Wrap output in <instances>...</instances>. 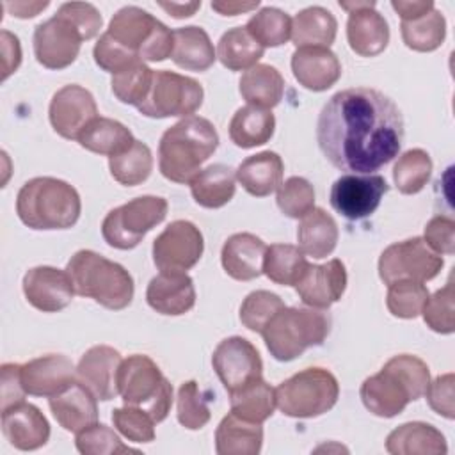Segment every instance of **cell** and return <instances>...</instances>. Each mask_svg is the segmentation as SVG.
<instances>
[{"label": "cell", "mask_w": 455, "mask_h": 455, "mask_svg": "<svg viewBox=\"0 0 455 455\" xmlns=\"http://www.w3.org/2000/svg\"><path fill=\"white\" fill-rule=\"evenodd\" d=\"M338 236V224L323 208H313L297 228L299 249L316 259L327 258L336 249Z\"/></svg>", "instance_id": "cell-34"}, {"label": "cell", "mask_w": 455, "mask_h": 455, "mask_svg": "<svg viewBox=\"0 0 455 455\" xmlns=\"http://www.w3.org/2000/svg\"><path fill=\"white\" fill-rule=\"evenodd\" d=\"M92 57H94V62L103 69V71H108L112 75L126 69L128 66L139 62L140 59L135 57L132 52H128L126 48H123L119 43H116L108 34L107 30L100 36L98 43L94 44V50H92ZM144 62V60H142Z\"/></svg>", "instance_id": "cell-53"}, {"label": "cell", "mask_w": 455, "mask_h": 455, "mask_svg": "<svg viewBox=\"0 0 455 455\" xmlns=\"http://www.w3.org/2000/svg\"><path fill=\"white\" fill-rule=\"evenodd\" d=\"M204 240L190 220H172L153 242V261L160 272H187L203 256Z\"/></svg>", "instance_id": "cell-14"}, {"label": "cell", "mask_w": 455, "mask_h": 455, "mask_svg": "<svg viewBox=\"0 0 455 455\" xmlns=\"http://www.w3.org/2000/svg\"><path fill=\"white\" fill-rule=\"evenodd\" d=\"M212 364L228 393L261 379L263 361L256 347L242 338L231 336L222 339L212 355Z\"/></svg>", "instance_id": "cell-16"}, {"label": "cell", "mask_w": 455, "mask_h": 455, "mask_svg": "<svg viewBox=\"0 0 455 455\" xmlns=\"http://www.w3.org/2000/svg\"><path fill=\"white\" fill-rule=\"evenodd\" d=\"M231 412L242 419L263 423L267 421L275 409V391L261 379L245 384L243 387L229 393Z\"/></svg>", "instance_id": "cell-39"}, {"label": "cell", "mask_w": 455, "mask_h": 455, "mask_svg": "<svg viewBox=\"0 0 455 455\" xmlns=\"http://www.w3.org/2000/svg\"><path fill=\"white\" fill-rule=\"evenodd\" d=\"M176 414L180 425L188 430H199L210 421L212 412L208 400L196 380H187L180 386L176 396Z\"/></svg>", "instance_id": "cell-46"}, {"label": "cell", "mask_w": 455, "mask_h": 455, "mask_svg": "<svg viewBox=\"0 0 455 455\" xmlns=\"http://www.w3.org/2000/svg\"><path fill=\"white\" fill-rule=\"evenodd\" d=\"M259 5V0L256 2H236V0H219L212 2V9L217 11L222 16H236L247 11H252Z\"/></svg>", "instance_id": "cell-60"}, {"label": "cell", "mask_w": 455, "mask_h": 455, "mask_svg": "<svg viewBox=\"0 0 455 455\" xmlns=\"http://www.w3.org/2000/svg\"><path fill=\"white\" fill-rule=\"evenodd\" d=\"M284 307V302L279 295L268 290L251 291L240 306V322L252 332H259L270 322V318Z\"/></svg>", "instance_id": "cell-49"}, {"label": "cell", "mask_w": 455, "mask_h": 455, "mask_svg": "<svg viewBox=\"0 0 455 455\" xmlns=\"http://www.w3.org/2000/svg\"><path fill=\"white\" fill-rule=\"evenodd\" d=\"M284 164L274 151H261L247 156L236 169V180L254 197L270 196L283 183Z\"/></svg>", "instance_id": "cell-29"}, {"label": "cell", "mask_w": 455, "mask_h": 455, "mask_svg": "<svg viewBox=\"0 0 455 455\" xmlns=\"http://www.w3.org/2000/svg\"><path fill=\"white\" fill-rule=\"evenodd\" d=\"M75 446L84 455H121L139 453L121 441V437L107 425L94 423L76 434Z\"/></svg>", "instance_id": "cell-48"}, {"label": "cell", "mask_w": 455, "mask_h": 455, "mask_svg": "<svg viewBox=\"0 0 455 455\" xmlns=\"http://www.w3.org/2000/svg\"><path fill=\"white\" fill-rule=\"evenodd\" d=\"M96 396L78 380H75L64 391L48 398L50 411L57 423L73 434L98 423Z\"/></svg>", "instance_id": "cell-26"}, {"label": "cell", "mask_w": 455, "mask_h": 455, "mask_svg": "<svg viewBox=\"0 0 455 455\" xmlns=\"http://www.w3.org/2000/svg\"><path fill=\"white\" fill-rule=\"evenodd\" d=\"M432 167V158L425 149L414 148L405 151L393 167V181L398 192L411 196L423 190L430 180Z\"/></svg>", "instance_id": "cell-43"}, {"label": "cell", "mask_w": 455, "mask_h": 455, "mask_svg": "<svg viewBox=\"0 0 455 455\" xmlns=\"http://www.w3.org/2000/svg\"><path fill=\"white\" fill-rule=\"evenodd\" d=\"M423 240L437 254H453V251H455V220L446 215L432 217L425 226Z\"/></svg>", "instance_id": "cell-54"}, {"label": "cell", "mask_w": 455, "mask_h": 455, "mask_svg": "<svg viewBox=\"0 0 455 455\" xmlns=\"http://www.w3.org/2000/svg\"><path fill=\"white\" fill-rule=\"evenodd\" d=\"M75 291L89 297L107 309H124L133 299V279L130 272L105 256L82 249L76 251L66 265Z\"/></svg>", "instance_id": "cell-5"}, {"label": "cell", "mask_w": 455, "mask_h": 455, "mask_svg": "<svg viewBox=\"0 0 455 455\" xmlns=\"http://www.w3.org/2000/svg\"><path fill=\"white\" fill-rule=\"evenodd\" d=\"M117 389L124 405L146 411L156 423L164 421L171 411L172 386L156 363L144 354H133L121 361Z\"/></svg>", "instance_id": "cell-7"}, {"label": "cell", "mask_w": 455, "mask_h": 455, "mask_svg": "<svg viewBox=\"0 0 455 455\" xmlns=\"http://www.w3.org/2000/svg\"><path fill=\"white\" fill-rule=\"evenodd\" d=\"M23 293L32 307L43 313H57L71 304L76 291L68 270L39 265L23 275Z\"/></svg>", "instance_id": "cell-19"}, {"label": "cell", "mask_w": 455, "mask_h": 455, "mask_svg": "<svg viewBox=\"0 0 455 455\" xmlns=\"http://www.w3.org/2000/svg\"><path fill=\"white\" fill-rule=\"evenodd\" d=\"M236 172L224 164H213L201 169L190 181V194L203 208H222L236 190Z\"/></svg>", "instance_id": "cell-33"}, {"label": "cell", "mask_w": 455, "mask_h": 455, "mask_svg": "<svg viewBox=\"0 0 455 455\" xmlns=\"http://www.w3.org/2000/svg\"><path fill=\"white\" fill-rule=\"evenodd\" d=\"M217 146L219 133L206 117H183L160 139L158 167L162 176L174 183H190Z\"/></svg>", "instance_id": "cell-3"}, {"label": "cell", "mask_w": 455, "mask_h": 455, "mask_svg": "<svg viewBox=\"0 0 455 455\" xmlns=\"http://www.w3.org/2000/svg\"><path fill=\"white\" fill-rule=\"evenodd\" d=\"M2 434L11 446L32 451L48 443L50 423L36 405L21 402L2 411Z\"/></svg>", "instance_id": "cell-23"}, {"label": "cell", "mask_w": 455, "mask_h": 455, "mask_svg": "<svg viewBox=\"0 0 455 455\" xmlns=\"http://www.w3.org/2000/svg\"><path fill=\"white\" fill-rule=\"evenodd\" d=\"M453 284L446 283L444 288L437 290L434 295H428V299L423 304L421 315L425 323L439 334H451L455 331V320H453Z\"/></svg>", "instance_id": "cell-51"}, {"label": "cell", "mask_w": 455, "mask_h": 455, "mask_svg": "<svg viewBox=\"0 0 455 455\" xmlns=\"http://www.w3.org/2000/svg\"><path fill=\"white\" fill-rule=\"evenodd\" d=\"M21 64V46L20 39L9 30H2V80L12 75Z\"/></svg>", "instance_id": "cell-58"}, {"label": "cell", "mask_w": 455, "mask_h": 455, "mask_svg": "<svg viewBox=\"0 0 455 455\" xmlns=\"http://www.w3.org/2000/svg\"><path fill=\"white\" fill-rule=\"evenodd\" d=\"M146 300L160 315H185L196 304L194 281L187 272H160L149 281Z\"/></svg>", "instance_id": "cell-24"}, {"label": "cell", "mask_w": 455, "mask_h": 455, "mask_svg": "<svg viewBox=\"0 0 455 455\" xmlns=\"http://www.w3.org/2000/svg\"><path fill=\"white\" fill-rule=\"evenodd\" d=\"M116 430L132 443H151L155 439V419L139 407L124 405L112 411Z\"/></svg>", "instance_id": "cell-52"}, {"label": "cell", "mask_w": 455, "mask_h": 455, "mask_svg": "<svg viewBox=\"0 0 455 455\" xmlns=\"http://www.w3.org/2000/svg\"><path fill=\"white\" fill-rule=\"evenodd\" d=\"M108 169L117 183L124 187L140 185L149 178L153 171L151 149L135 139V142L126 151L108 158Z\"/></svg>", "instance_id": "cell-42"}, {"label": "cell", "mask_w": 455, "mask_h": 455, "mask_svg": "<svg viewBox=\"0 0 455 455\" xmlns=\"http://www.w3.org/2000/svg\"><path fill=\"white\" fill-rule=\"evenodd\" d=\"M265 48L247 32L245 27L226 30L217 44V59L229 71H247L258 64Z\"/></svg>", "instance_id": "cell-38"}, {"label": "cell", "mask_w": 455, "mask_h": 455, "mask_svg": "<svg viewBox=\"0 0 455 455\" xmlns=\"http://www.w3.org/2000/svg\"><path fill=\"white\" fill-rule=\"evenodd\" d=\"M160 7L165 9L174 18H188L201 7V2H190V4H176V2L164 4V2H160Z\"/></svg>", "instance_id": "cell-62"}, {"label": "cell", "mask_w": 455, "mask_h": 455, "mask_svg": "<svg viewBox=\"0 0 455 455\" xmlns=\"http://www.w3.org/2000/svg\"><path fill=\"white\" fill-rule=\"evenodd\" d=\"M121 354L108 345L91 347L76 364V380L82 382L98 400H112L119 395L117 371Z\"/></svg>", "instance_id": "cell-21"}, {"label": "cell", "mask_w": 455, "mask_h": 455, "mask_svg": "<svg viewBox=\"0 0 455 455\" xmlns=\"http://www.w3.org/2000/svg\"><path fill=\"white\" fill-rule=\"evenodd\" d=\"M5 7L12 12V16L18 18H34L43 9L48 7V2H7Z\"/></svg>", "instance_id": "cell-61"}, {"label": "cell", "mask_w": 455, "mask_h": 455, "mask_svg": "<svg viewBox=\"0 0 455 455\" xmlns=\"http://www.w3.org/2000/svg\"><path fill=\"white\" fill-rule=\"evenodd\" d=\"M375 2H339V7L348 12L347 39L361 57H375L382 53L389 43V25L380 12L375 11Z\"/></svg>", "instance_id": "cell-18"}, {"label": "cell", "mask_w": 455, "mask_h": 455, "mask_svg": "<svg viewBox=\"0 0 455 455\" xmlns=\"http://www.w3.org/2000/svg\"><path fill=\"white\" fill-rule=\"evenodd\" d=\"M204 91L190 76L160 69L153 73V84L146 100L137 107L146 117H188L203 105Z\"/></svg>", "instance_id": "cell-11"}, {"label": "cell", "mask_w": 455, "mask_h": 455, "mask_svg": "<svg viewBox=\"0 0 455 455\" xmlns=\"http://www.w3.org/2000/svg\"><path fill=\"white\" fill-rule=\"evenodd\" d=\"M389 190L387 181L380 174L339 176L331 187V206L350 220L370 217L380 204L382 196Z\"/></svg>", "instance_id": "cell-15"}, {"label": "cell", "mask_w": 455, "mask_h": 455, "mask_svg": "<svg viewBox=\"0 0 455 455\" xmlns=\"http://www.w3.org/2000/svg\"><path fill=\"white\" fill-rule=\"evenodd\" d=\"M391 7L398 12L400 20H414L418 16H423L425 12L434 9V2L432 0H393Z\"/></svg>", "instance_id": "cell-59"}, {"label": "cell", "mask_w": 455, "mask_h": 455, "mask_svg": "<svg viewBox=\"0 0 455 455\" xmlns=\"http://www.w3.org/2000/svg\"><path fill=\"white\" fill-rule=\"evenodd\" d=\"M291 71L304 89L322 92L339 80L341 62L329 48H297L291 55Z\"/></svg>", "instance_id": "cell-25"}, {"label": "cell", "mask_w": 455, "mask_h": 455, "mask_svg": "<svg viewBox=\"0 0 455 455\" xmlns=\"http://www.w3.org/2000/svg\"><path fill=\"white\" fill-rule=\"evenodd\" d=\"M21 380L27 395L50 398L76 380V368L69 357L48 354L21 364Z\"/></svg>", "instance_id": "cell-22"}, {"label": "cell", "mask_w": 455, "mask_h": 455, "mask_svg": "<svg viewBox=\"0 0 455 455\" xmlns=\"http://www.w3.org/2000/svg\"><path fill=\"white\" fill-rule=\"evenodd\" d=\"M275 130V117L259 107H240L229 121V139L243 149L267 144Z\"/></svg>", "instance_id": "cell-36"}, {"label": "cell", "mask_w": 455, "mask_h": 455, "mask_svg": "<svg viewBox=\"0 0 455 455\" xmlns=\"http://www.w3.org/2000/svg\"><path fill=\"white\" fill-rule=\"evenodd\" d=\"M153 69L148 68L142 60L128 66L126 69L112 75L110 85L114 96L124 103V105H133L139 107L153 84Z\"/></svg>", "instance_id": "cell-45"}, {"label": "cell", "mask_w": 455, "mask_h": 455, "mask_svg": "<svg viewBox=\"0 0 455 455\" xmlns=\"http://www.w3.org/2000/svg\"><path fill=\"white\" fill-rule=\"evenodd\" d=\"M336 32L338 21L332 12L322 5H311L295 14L290 37L297 48H329L336 39Z\"/></svg>", "instance_id": "cell-32"}, {"label": "cell", "mask_w": 455, "mask_h": 455, "mask_svg": "<svg viewBox=\"0 0 455 455\" xmlns=\"http://www.w3.org/2000/svg\"><path fill=\"white\" fill-rule=\"evenodd\" d=\"M386 450L391 455H444L448 446L444 435L434 425L409 421L389 432Z\"/></svg>", "instance_id": "cell-28"}, {"label": "cell", "mask_w": 455, "mask_h": 455, "mask_svg": "<svg viewBox=\"0 0 455 455\" xmlns=\"http://www.w3.org/2000/svg\"><path fill=\"white\" fill-rule=\"evenodd\" d=\"M62 12H66L84 32L85 39H92L94 36H98L103 18L100 14V11L89 4V2H66L59 7Z\"/></svg>", "instance_id": "cell-57"}, {"label": "cell", "mask_w": 455, "mask_h": 455, "mask_svg": "<svg viewBox=\"0 0 455 455\" xmlns=\"http://www.w3.org/2000/svg\"><path fill=\"white\" fill-rule=\"evenodd\" d=\"M427 299H428V290L423 283L405 279L387 286L386 306L393 316L409 320V318H416L421 313Z\"/></svg>", "instance_id": "cell-47"}, {"label": "cell", "mask_w": 455, "mask_h": 455, "mask_svg": "<svg viewBox=\"0 0 455 455\" xmlns=\"http://www.w3.org/2000/svg\"><path fill=\"white\" fill-rule=\"evenodd\" d=\"M107 34L140 60L160 62L172 53V30L137 5L121 7L112 16Z\"/></svg>", "instance_id": "cell-8"}, {"label": "cell", "mask_w": 455, "mask_h": 455, "mask_svg": "<svg viewBox=\"0 0 455 455\" xmlns=\"http://www.w3.org/2000/svg\"><path fill=\"white\" fill-rule=\"evenodd\" d=\"M430 384L427 363L411 354L393 355L379 373L364 379L359 395L364 407L379 418L400 414L409 402L425 396Z\"/></svg>", "instance_id": "cell-2"}, {"label": "cell", "mask_w": 455, "mask_h": 455, "mask_svg": "<svg viewBox=\"0 0 455 455\" xmlns=\"http://www.w3.org/2000/svg\"><path fill=\"white\" fill-rule=\"evenodd\" d=\"M347 288V268L341 259H331L323 265H307L295 284L300 300L309 307L327 309L338 302Z\"/></svg>", "instance_id": "cell-20"}, {"label": "cell", "mask_w": 455, "mask_h": 455, "mask_svg": "<svg viewBox=\"0 0 455 455\" xmlns=\"http://www.w3.org/2000/svg\"><path fill=\"white\" fill-rule=\"evenodd\" d=\"M265 242L252 233L231 235L220 251L224 272L236 281H252L263 274Z\"/></svg>", "instance_id": "cell-27"}, {"label": "cell", "mask_w": 455, "mask_h": 455, "mask_svg": "<svg viewBox=\"0 0 455 455\" xmlns=\"http://www.w3.org/2000/svg\"><path fill=\"white\" fill-rule=\"evenodd\" d=\"M443 265L441 254L434 252L421 236H414L395 242L382 251L379 258V275L387 286L405 279L425 283L434 279Z\"/></svg>", "instance_id": "cell-12"}, {"label": "cell", "mask_w": 455, "mask_h": 455, "mask_svg": "<svg viewBox=\"0 0 455 455\" xmlns=\"http://www.w3.org/2000/svg\"><path fill=\"white\" fill-rule=\"evenodd\" d=\"M133 142L132 132L123 123L100 116L78 137V144L84 149L108 158L126 151Z\"/></svg>", "instance_id": "cell-37"}, {"label": "cell", "mask_w": 455, "mask_h": 455, "mask_svg": "<svg viewBox=\"0 0 455 455\" xmlns=\"http://www.w3.org/2000/svg\"><path fill=\"white\" fill-rule=\"evenodd\" d=\"M238 91L249 105L270 110L283 98L284 78L274 66L256 64L242 75Z\"/></svg>", "instance_id": "cell-35"}, {"label": "cell", "mask_w": 455, "mask_h": 455, "mask_svg": "<svg viewBox=\"0 0 455 455\" xmlns=\"http://www.w3.org/2000/svg\"><path fill=\"white\" fill-rule=\"evenodd\" d=\"M403 140V117L396 103L371 87L336 92L322 107L316 142L339 171L370 174L389 164Z\"/></svg>", "instance_id": "cell-1"}, {"label": "cell", "mask_w": 455, "mask_h": 455, "mask_svg": "<svg viewBox=\"0 0 455 455\" xmlns=\"http://www.w3.org/2000/svg\"><path fill=\"white\" fill-rule=\"evenodd\" d=\"M453 373H444L434 379V382L428 384L425 396L428 405L441 416L453 419L455 416V398H453Z\"/></svg>", "instance_id": "cell-55"}, {"label": "cell", "mask_w": 455, "mask_h": 455, "mask_svg": "<svg viewBox=\"0 0 455 455\" xmlns=\"http://www.w3.org/2000/svg\"><path fill=\"white\" fill-rule=\"evenodd\" d=\"M247 32L263 46H281L291 36V18L277 7H263L245 25Z\"/></svg>", "instance_id": "cell-44"}, {"label": "cell", "mask_w": 455, "mask_h": 455, "mask_svg": "<svg viewBox=\"0 0 455 455\" xmlns=\"http://www.w3.org/2000/svg\"><path fill=\"white\" fill-rule=\"evenodd\" d=\"M48 117L55 133L68 140H78L80 133L98 117V107L91 91L69 84L52 96Z\"/></svg>", "instance_id": "cell-17"}, {"label": "cell", "mask_w": 455, "mask_h": 455, "mask_svg": "<svg viewBox=\"0 0 455 455\" xmlns=\"http://www.w3.org/2000/svg\"><path fill=\"white\" fill-rule=\"evenodd\" d=\"M402 39L407 48L416 52H434L446 37V20L435 7L414 20L400 21Z\"/></svg>", "instance_id": "cell-41"}, {"label": "cell", "mask_w": 455, "mask_h": 455, "mask_svg": "<svg viewBox=\"0 0 455 455\" xmlns=\"http://www.w3.org/2000/svg\"><path fill=\"white\" fill-rule=\"evenodd\" d=\"M275 407L290 418H316L331 411L339 396L336 377L325 368H306L275 389Z\"/></svg>", "instance_id": "cell-9"}, {"label": "cell", "mask_w": 455, "mask_h": 455, "mask_svg": "<svg viewBox=\"0 0 455 455\" xmlns=\"http://www.w3.org/2000/svg\"><path fill=\"white\" fill-rule=\"evenodd\" d=\"M0 402H2V411L18 405L25 402V387L21 380V364L16 363H5L0 368Z\"/></svg>", "instance_id": "cell-56"}, {"label": "cell", "mask_w": 455, "mask_h": 455, "mask_svg": "<svg viewBox=\"0 0 455 455\" xmlns=\"http://www.w3.org/2000/svg\"><path fill=\"white\" fill-rule=\"evenodd\" d=\"M261 444V423L242 419L235 412L226 414L215 430V451L219 455H258Z\"/></svg>", "instance_id": "cell-30"}, {"label": "cell", "mask_w": 455, "mask_h": 455, "mask_svg": "<svg viewBox=\"0 0 455 455\" xmlns=\"http://www.w3.org/2000/svg\"><path fill=\"white\" fill-rule=\"evenodd\" d=\"M80 212L76 188L59 178H32L16 196V213L30 229H68L76 224Z\"/></svg>", "instance_id": "cell-4"}, {"label": "cell", "mask_w": 455, "mask_h": 455, "mask_svg": "<svg viewBox=\"0 0 455 455\" xmlns=\"http://www.w3.org/2000/svg\"><path fill=\"white\" fill-rule=\"evenodd\" d=\"M331 315L318 307H283L261 331L270 355L293 361L306 348L322 345L331 332Z\"/></svg>", "instance_id": "cell-6"}, {"label": "cell", "mask_w": 455, "mask_h": 455, "mask_svg": "<svg viewBox=\"0 0 455 455\" xmlns=\"http://www.w3.org/2000/svg\"><path fill=\"white\" fill-rule=\"evenodd\" d=\"M304 252L291 243H272L263 258V274L283 286H295L307 268Z\"/></svg>", "instance_id": "cell-40"}, {"label": "cell", "mask_w": 455, "mask_h": 455, "mask_svg": "<svg viewBox=\"0 0 455 455\" xmlns=\"http://www.w3.org/2000/svg\"><path fill=\"white\" fill-rule=\"evenodd\" d=\"M277 206L290 219H302L315 208V188L302 176H291L277 188Z\"/></svg>", "instance_id": "cell-50"}, {"label": "cell", "mask_w": 455, "mask_h": 455, "mask_svg": "<svg viewBox=\"0 0 455 455\" xmlns=\"http://www.w3.org/2000/svg\"><path fill=\"white\" fill-rule=\"evenodd\" d=\"M167 215V201L158 196H140L114 210L101 222L103 240L121 251L133 249L144 235Z\"/></svg>", "instance_id": "cell-10"}, {"label": "cell", "mask_w": 455, "mask_h": 455, "mask_svg": "<svg viewBox=\"0 0 455 455\" xmlns=\"http://www.w3.org/2000/svg\"><path fill=\"white\" fill-rule=\"evenodd\" d=\"M174 44L171 59L176 66L188 71H206L213 66L217 53L204 28L190 25L172 30Z\"/></svg>", "instance_id": "cell-31"}, {"label": "cell", "mask_w": 455, "mask_h": 455, "mask_svg": "<svg viewBox=\"0 0 455 455\" xmlns=\"http://www.w3.org/2000/svg\"><path fill=\"white\" fill-rule=\"evenodd\" d=\"M84 41L87 39L82 28L59 9L34 30L36 60L48 69H64L76 60Z\"/></svg>", "instance_id": "cell-13"}]
</instances>
